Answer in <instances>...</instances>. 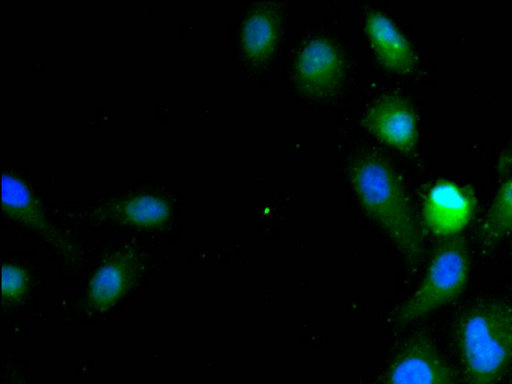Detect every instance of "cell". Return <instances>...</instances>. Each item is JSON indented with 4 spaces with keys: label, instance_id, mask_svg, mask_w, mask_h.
I'll return each mask as SVG.
<instances>
[{
    "label": "cell",
    "instance_id": "6da1fadb",
    "mask_svg": "<svg viewBox=\"0 0 512 384\" xmlns=\"http://www.w3.org/2000/svg\"><path fill=\"white\" fill-rule=\"evenodd\" d=\"M349 178L364 211L385 231L410 265L423 255V237L404 184L381 156L357 157Z\"/></svg>",
    "mask_w": 512,
    "mask_h": 384
},
{
    "label": "cell",
    "instance_id": "7a4b0ae2",
    "mask_svg": "<svg viewBox=\"0 0 512 384\" xmlns=\"http://www.w3.org/2000/svg\"><path fill=\"white\" fill-rule=\"evenodd\" d=\"M455 338L466 384H498L512 364V305H470L456 321Z\"/></svg>",
    "mask_w": 512,
    "mask_h": 384
},
{
    "label": "cell",
    "instance_id": "3957f363",
    "mask_svg": "<svg viewBox=\"0 0 512 384\" xmlns=\"http://www.w3.org/2000/svg\"><path fill=\"white\" fill-rule=\"evenodd\" d=\"M470 273V255L462 235L442 239L422 280L397 310L396 320L409 323L452 302L464 290Z\"/></svg>",
    "mask_w": 512,
    "mask_h": 384
},
{
    "label": "cell",
    "instance_id": "277c9868",
    "mask_svg": "<svg viewBox=\"0 0 512 384\" xmlns=\"http://www.w3.org/2000/svg\"><path fill=\"white\" fill-rule=\"evenodd\" d=\"M384 384H460L430 335L417 331L407 337L392 358Z\"/></svg>",
    "mask_w": 512,
    "mask_h": 384
},
{
    "label": "cell",
    "instance_id": "5b68a950",
    "mask_svg": "<svg viewBox=\"0 0 512 384\" xmlns=\"http://www.w3.org/2000/svg\"><path fill=\"white\" fill-rule=\"evenodd\" d=\"M476 207V198L468 187L441 179L427 190L421 217L432 235L447 239L461 235L472 221Z\"/></svg>",
    "mask_w": 512,
    "mask_h": 384
},
{
    "label": "cell",
    "instance_id": "8992f818",
    "mask_svg": "<svg viewBox=\"0 0 512 384\" xmlns=\"http://www.w3.org/2000/svg\"><path fill=\"white\" fill-rule=\"evenodd\" d=\"M366 128L382 142L407 155L418 146V119L411 103L397 94H387L369 107L365 116Z\"/></svg>",
    "mask_w": 512,
    "mask_h": 384
},
{
    "label": "cell",
    "instance_id": "52a82bcc",
    "mask_svg": "<svg viewBox=\"0 0 512 384\" xmlns=\"http://www.w3.org/2000/svg\"><path fill=\"white\" fill-rule=\"evenodd\" d=\"M344 72L340 50L326 37H314L307 41L295 60V76L299 86L314 96H326L336 91Z\"/></svg>",
    "mask_w": 512,
    "mask_h": 384
},
{
    "label": "cell",
    "instance_id": "ba28073f",
    "mask_svg": "<svg viewBox=\"0 0 512 384\" xmlns=\"http://www.w3.org/2000/svg\"><path fill=\"white\" fill-rule=\"evenodd\" d=\"M2 207L11 219L39 233L64 256L73 259L74 247L50 225L27 185L11 174H3Z\"/></svg>",
    "mask_w": 512,
    "mask_h": 384
},
{
    "label": "cell",
    "instance_id": "9c48e42d",
    "mask_svg": "<svg viewBox=\"0 0 512 384\" xmlns=\"http://www.w3.org/2000/svg\"><path fill=\"white\" fill-rule=\"evenodd\" d=\"M365 29L375 55L385 68L398 74L415 70L417 56L411 42L386 14L368 11Z\"/></svg>",
    "mask_w": 512,
    "mask_h": 384
},
{
    "label": "cell",
    "instance_id": "30bf717a",
    "mask_svg": "<svg viewBox=\"0 0 512 384\" xmlns=\"http://www.w3.org/2000/svg\"><path fill=\"white\" fill-rule=\"evenodd\" d=\"M137 266V257L130 250H122L109 257L89 282V306L99 312L112 308L134 282Z\"/></svg>",
    "mask_w": 512,
    "mask_h": 384
},
{
    "label": "cell",
    "instance_id": "8fae6325",
    "mask_svg": "<svg viewBox=\"0 0 512 384\" xmlns=\"http://www.w3.org/2000/svg\"><path fill=\"white\" fill-rule=\"evenodd\" d=\"M282 13L276 3H261L245 17L241 28V47L254 64L265 62L274 52L282 32Z\"/></svg>",
    "mask_w": 512,
    "mask_h": 384
},
{
    "label": "cell",
    "instance_id": "7c38bea8",
    "mask_svg": "<svg viewBox=\"0 0 512 384\" xmlns=\"http://www.w3.org/2000/svg\"><path fill=\"white\" fill-rule=\"evenodd\" d=\"M170 214V206L164 199L141 194L101 207L93 217L135 227L154 228L165 224Z\"/></svg>",
    "mask_w": 512,
    "mask_h": 384
},
{
    "label": "cell",
    "instance_id": "4fadbf2b",
    "mask_svg": "<svg viewBox=\"0 0 512 384\" xmlns=\"http://www.w3.org/2000/svg\"><path fill=\"white\" fill-rule=\"evenodd\" d=\"M512 232V176L498 187L478 230L486 248L497 244Z\"/></svg>",
    "mask_w": 512,
    "mask_h": 384
},
{
    "label": "cell",
    "instance_id": "5bb4252c",
    "mask_svg": "<svg viewBox=\"0 0 512 384\" xmlns=\"http://www.w3.org/2000/svg\"><path fill=\"white\" fill-rule=\"evenodd\" d=\"M29 278L24 269L4 263L2 266V299L8 304L21 301L28 290Z\"/></svg>",
    "mask_w": 512,
    "mask_h": 384
},
{
    "label": "cell",
    "instance_id": "9a60e30c",
    "mask_svg": "<svg viewBox=\"0 0 512 384\" xmlns=\"http://www.w3.org/2000/svg\"><path fill=\"white\" fill-rule=\"evenodd\" d=\"M497 168L501 173L512 171V140L501 151L497 161Z\"/></svg>",
    "mask_w": 512,
    "mask_h": 384
}]
</instances>
